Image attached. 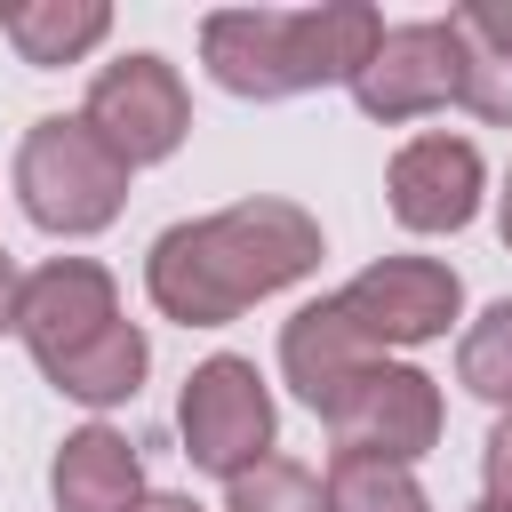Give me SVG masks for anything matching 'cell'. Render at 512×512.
Returning a JSON list of instances; mask_svg holds the SVG:
<instances>
[{"mask_svg":"<svg viewBox=\"0 0 512 512\" xmlns=\"http://www.w3.org/2000/svg\"><path fill=\"white\" fill-rule=\"evenodd\" d=\"M320 272V216L296 200H232L216 216L168 224L144 256V296L160 320L184 328H224L248 304L296 288Z\"/></svg>","mask_w":512,"mask_h":512,"instance_id":"1","label":"cell"},{"mask_svg":"<svg viewBox=\"0 0 512 512\" xmlns=\"http://www.w3.org/2000/svg\"><path fill=\"white\" fill-rule=\"evenodd\" d=\"M136 512H200V504H192V496H144Z\"/></svg>","mask_w":512,"mask_h":512,"instance_id":"21","label":"cell"},{"mask_svg":"<svg viewBox=\"0 0 512 512\" xmlns=\"http://www.w3.org/2000/svg\"><path fill=\"white\" fill-rule=\"evenodd\" d=\"M320 496L328 512H432L416 464H384V456H328Z\"/></svg>","mask_w":512,"mask_h":512,"instance_id":"15","label":"cell"},{"mask_svg":"<svg viewBox=\"0 0 512 512\" xmlns=\"http://www.w3.org/2000/svg\"><path fill=\"white\" fill-rule=\"evenodd\" d=\"M456 384L480 392V400H496V408H512V296L488 304V312L464 328V344H456Z\"/></svg>","mask_w":512,"mask_h":512,"instance_id":"17","label":"cell"},{"mask_svg":"<svg viewBox=\"0 0 512 512\" xmlns=\"http://www.w3.org/2000/svg\"><path fill=\"white\" fill-rule=\"evenodd\" d=\"M472 512H512V504H488V496H480V504H472Z\"/></svg>","mask_w":512,"mask_h":512,"instance_id":"23","label":"cell"},{"mask_svg":"<svg viewBox=\"0 0 512 512\" xmlns=\"http://www.w3.org/2000/svg\"><path fill=\"white\" fill-rule=\"evenodd\" d=\"M0 32L32 72H56V64H80L88 48L112 40V8L104 0H8Z\"/></svg>","mask_w":512,"mask_h":512,"instance_id":"13","label":"cell"},{"mask_svg":"<svg viewBox=\"0 0 512 512\" xmlns=\"http://www.w3.org/2000/svg\"><path fill=\"white\" fill-rule=\"evenodd\" d=\"M496 232H504V248H512V176H504V192H496Z\"/></svg>","mask_w":512,"mask_h":512,"instance_id":"22","label":"cell"},{"mask_svg":"<svg viewBox=\"0 0 512 512\" xmlns=\"http://www.w3.org/2000/svg\"><path fill=\"white\" fill-rule=\"evenodd\" d=\"M384 16L368 0H320V8H208L200 16V64L224 96H312L352 88V72L376 56Z\"/></svg>","mask_w":512,"mask_h":512,"instance_id":"2","label":"cell"},{"mask_svg":"<svg viewBox=\"0 0 512 512\" xmlns=\"http://www.w3.org/2000/svg\"><path fill=\"white\" fill-rule=\"evenodd\" d=\"M480 192H488V160L472 136H448V128L408 136L384 168V200L408 232H464L480 216Z\"/></svg>","mask_w":512,"mask_h":512,"instance_id":"10","label":"cell"},{"mask_svg":"<svg viewBox=\"0 0 512 512\" xmlns=\"http://www.w3.org/2000/svg\"><path fill=\"white\" fill-rule=\"evenodd\" d=\"M336 312L376 352H408V344L448 336V320L464 312V280L440 256H384V264H368L336 288Z\"/></svg>","mask_w":512,"mask_h":512,"instance_id":"8","label":"cell"},{"mask_svg":"<svg viewBox=\"0 0 512 512\" xmlns=\"http://www.w3.org/2000/svg\"><path fill=\"white\" fill-rule=\"evenodd\" d=\"M272 392H264V376H256V360H240V352H216V360H200L192 376H184V392H176V432H184V456L200 464V472H216V480H240L248 464H264L272 456Z\"/></svg>","mask_w":512,"mask_h":512,"instance_id":"5","label":"cell"},{"mask_svg":"<svg viewBox=\"0 0 512 512\" xmlns=\"http://www.w3.org/2000/svg\"><path fill=\"white\" fill-rule=\"evenodd\" d=\"M480 472H488V504H512V408L496 416V432L480 448Z\"/></svg>","mask_w":512,"mask_h":512,"instance_id":"19","label":"cell"},{"mask_svg":"<svg viewBox=\"0 0 512 512\" xmlns=\"http://www.w3.org/2000/svg\"><path fill=\"white\" fill-rule=\"evenodd\" d=\"M352 104L368 120H424L440 104H464L488 128H512V64H496L456 16L384 24L376 56L352 72Z\"/></svg>","mask_w":512,"mask_h":512,"instance_id":"3","label":"cell"},{"mask_svg":"<svg viewBox=\"0 0 512 512\" xmlns=\"http://www.w3.org/2000/svg\"><path fill=\"white\" fill-rule=\"evenodd\" d=\"M80 120H88V128L120 152V168L136 176V168L168 160V152L192 136V96H184V72H176L168 56L128 48V56H112V64L88 80Z\"/></svg>","mask_w":512,"mask_h":512,"instance_id":"6","label":"cell"},{"mask_svg":"<svg viewBox=\"0 0 512 512\" xmlns=\"http://www.w3.org/2000/svg\"><path fill=\"white\" fill-rule=\"evenodd\" d=\"M224 512H328V496H320V472L312 464L264 456L240 480H224Z\"/></svg>","mask_w":512,"mask_h":512,"instance_id":"16","label":"cell"},{"mask_svg":"<svg viewBox=\"0 0 512 512\" xmlns=\"http://www.w3.org/2000/svg\"><path fill=\"white\" fill-rule=\"evenodd\" d=\"M456 24H464L496 64H512V0H472V8H456Z\"/></svg>","mask_w":512,"mask_h":512,"instance_id":"18","label":"cell"},{"mask_svg":"<svg viewBox=\"0 0 512 512\" xmlns=\"http://www.w3.org/2000/svg\"><path fill=\"white\" fill-rule=\"evenodd\" d=\"M368 360H384V352H376V344L336 312V296L296 304V312L280 320V376H288V392H296L312 416H328V408H336V392H344Z\"/></svg>","mask_w":512,"mask_h":512,"instance_id":"11","label":"cell"},{"mask_svg":"<svg viewBox=\"0 0 512 512\" xmlns=\"http://www.w3.org/2000/svg\"><path fill=\"white\" fill-rule=\"evenodd\" d=\"M104 328H120V288H112L104 264L48 256L40 272H24V288H16V336H24L32 368H56V360L88 352Z\"/></svg>","mask_w":512,"mask_h":512,"instance_id":"9","label":"cell"},{"mask_svg":"<svg viewBox=\"0 0 512 512\" xmlns=\"http://www.w3.org/2000/svg\"><path fill=\"white\" fill-rule=\"evenodd\" d=\"M320 424H328L336 456L416 464V456H432V448H440L448 408H440V384H432L424 368H408V360H368V368L336 392V408H328Z\"/></svg>","mask_w":512,"mask_h":512,"instance_id":"7","label":"cell"},{"mask_svg":"<svg viewBox=\"0 0 512 512\" xmlns=\"http://www.w3.org/2000/svg\"><path fill=\"white\" fill-rule=\"evenodd\" d=\"M16 200H24V216L40 232L88 240L128 208V168L80 112H48L16 144Z\"/></svg>","mask_w":512,"mask_h":512,"instance_id":"4","label":"cell"},{"mask_svg":"<svg viewBox=\"0 0 512 512\" xmlns=\"http://www.w3.org/2000/svg\"><path fill=\"white\" fill-rule=\"evenodd\" d=\"M144 368H152V344H144L136 320H120V328H104L88 352H72V360H56V368H40V376H48L64 400H80V408H120V400H136Z\"/></svg>","mask_w":512,"mask_h":512,"instance_id":"14","label":"cell"},{"mask_svg":"<svg viewBox=\"0 0 512 512\" xmlns=\"http://www.w3.org/2000/svg\"><path fill=\"white\" fill-rule=\"evenodd\" d=\"M48 496H56V512H136L144 504V464H136L128 432L80 424L48 464Z\"/></svg>","mask_w":512,"mask_h":512,"instance_id":"12","label":"cell"},{"mask_svg":"<svg viewBox=\"0 0 512 512\" xmlns=\"http://www.w3.org/2000/svg\"><path fill=\"white\" fill-rule=\"evenodd\" d=\"M16 288H24V272L8 264V248H0V336L16 328Z\"/></svg>","mask_w":512,"mask_h":512,"instance_id":"20","label":"cell"}]
</instances>
